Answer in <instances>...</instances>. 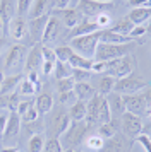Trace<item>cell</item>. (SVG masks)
<instances>
[{
    "label": "cell",
    "mask_w": 151,
    "mask_h": 152,
    "mask_svg": "<svg viewBox=\"0 0 151 152\" xmlns=\"http://www.w3.org/2000/svg\"><path fill=\"white\" fill-rule=\"evenodd\" d=\"M41 56H43V60H47V62H57L55 51L52 48H48V46H41Z\"/></svg>",
    "instance_id": "obj_46"
},
{
    "label": "cell",
    "mask_w": 151,
    "mask_h": 152,
    "mask_svg": "<svg viewBox=\"0 0 151 152\" xmlns=\"http://www.w3.org/2000/svg\"><path fill=\"white\" fill-rule=\"evenodd\" d=\"M86 135V123L84 121H70L69 128L60 135L62 149H76V145L81 144V140Z\"/></svg>",
    "instance_id": "obj_4"
},
{
    "label": "cell",
    "mask_w": 151,
    "mask_h": 152,
    "mask_svg": "<svg viewBox=\"0 0 151 152\" xmlns=\"http://www.w3.org/2000/svg\"><path fill=\"white\" fill-rule=\"evenodd\" d=\"M19 132H21V116L16 111H10V113H9V118H7L5 130H4V138H5V142L16 138L19 135Z\"/></svg>",
    "instance_id": "obj_14"
},
{
    "label": "cell",
    "mask_w": 151,
    "mask_h": 152,
    "mask_svg": "<svg viewBox=\"0 0 151 152\" xmlns=\"http://www.w3.org/2000/svg\"><path fill=\"white\" fill-rule=\"evenodd\" d=\"M21 101H19V92H16L14 91L12 94H9V110L10 111H16V108H17V104H19Z\"/></svg>",
    "instance_id": "obj_47"
},
{
    "label": "cell",
    "mask_w": 151,
    "mask_h": 152,
    "mask_svg": "<svg viewBox=\"0 0 151 152\" xmlns=\"http://www.w3.org/2000/svg\"><path fill=\"white\" fill-rule=\"evenodd\" d=\"M96 2H103V4H112V0H96Z\"/></svg>",
    "instance_id": "obj_58"
},
{
    "label": "cell",
    "mask_w": 151,
    "mask_h": 152,
    "mask_svg": "<svg viewBox=\"0 0 151 152\" xmlns=\"http://www.w3.org/2000/svg\"><path fill=\"white\" fill-rule=\"evenodd\" d=\"M69 118H70V121H84L86 120V103L76 101L74 104H70Z\"/></svg>",
    "instance_id": "obj_26"
},
{
    "label": "cell",
    "mask_w": 151,
    "mask_h": 152,
    "mask_svg": "<svg viewBox=\"0 0 151 152\" xmlns=\"http://www.w3.org/2000/svg\"><path fill=\"white\" fill-rule=\"evenodd\" d=\"M96 31H101L100 26L96 24L95 21H89V19H82L77 26L70 29V34H69V39L72 38H77V36H86V34H91V33H96Z\"/></svg>",
    "instance_id": "obj_16"
},
{
    "label": "cell",
    "mask_w": 151,
    "mask_h": 152,
    "mask_svg": "<svg viewBox=\"0 0 151 152\" xmlns=\"http://www.w3.org/2000/svg\"><path fill=\"white\" fill-rule=\"evenodd\" d=\"M98 38H100V43H110V45H124V43H132L129 36H122L117 34L113 31H98Z\"/></svg>",
    "instance_id": "obj_21"
},
{
    "label": "cell",
    "mask_w": 151,
    "mask_h": 152,
    "mask_svg": "<svg viewBox=\"0 0 151 152\" xmlns=\"http://www.w3.org/2000/svg\"><path fill=\"white\" fill-rule=\"evenodd\" d=\"M112 9H113V4H103V2H96V0H79V4H77V10L82 14V17H96Z\"/></svg>",
    "instance_id": "obj_8"
},
{
    "label": "cell",
    "mask_w": 151,
    "mask_h": 152,
    "mask_svg": "<svg viewBox=\"0 0 151 152\" xmlns=\"http://www.w3.org/2000/svg\"><path fill=\"white\" fill-rule=\"evenodd\" d=\"M38 116H40V113H38V110H36V106H34V103L27 108V111L22 115V120L26 121V123H33V121H36L38 120Z\"/></svg>",
    "instance_id": "obj_38"
},
{
    "label": "cell",
    "mask_w": 151,
    "mask_h": 152,
    "mask_svg": "<svg viewBox=\"0 0 151 152\" xmlns=\"http://www.w3.org/2000/svg\"><path fill=\"white\" fill-rule=\"evenodd\" d=\"M91 72H95V74H101V72H105V62H95V60H93Z\"/></svg>",
    "instance_id": "obj_53"
},
{
    "label": "cell",
    "mask_w": 151,
    "mask_h": 152,
    "mask_svg": "<svg viewBox=\"0 0 151 152\" xmlns=\"http://www.w3.org/2000/svg\"><path fill=\"white\" fill-rule=\"evenodd\" d=\"M7 29H9V33H10V36L14 39H22L27 33V22L24 17L14 15L10 19V22H9V26H7Z\"/></svg>",
    "instance_id": "obj_17"
},
{
    "label": "cell",
    "mask_w": 151,
    "mask_h": 152,
    "mask_svg": "<svg viewBox=\"0 0 151 152\" xmlns=\"http://www.w3.org/2000/svg\"><path fill=\"white\" fill-rule=\"evenodd\" d=\"M43 63V56H41V46H33L26 53V60H24V70L26 72H38V69Z\"/></svg>",
    "instance_id": "obj_12"
},
{
    "label": "cell",
    "mask_w": 151,
    "mask_h": 152,
    "mask_svg": "<svg viewBox=\"0 0 151 152\" xmlns=\"http://www.w3.org/2000/svg\"><path fill=\"white\" fill-rule=\"evenodd\" d=\"M103 140L100 135H93V137H89L88 138V147L89 149H96V151H100L101 149V145H103Z\"/></svg>",
    "instance_id": "obj_43"
},
{
    "label": "cell",
    "mask_w": 151,
    "mask_h": 152,
    "mask_svg": "<svg viewBox=\"0 0 151 152\" xmlns=\"http://www.w3.org/2000/svg\"><path fill=\"white\" fill-rule=\"evenodd\" d=\"M72 89H74V80L70 77L57 80V91L58 92H69V91H72Z\"/></svg>",
    "instance_id": "obj_37"
},
{
    "label": "cell",
    "mask_w": 151,
    "mask_h": 152,
    "mask_svg": "<svg viewBox=\"0 0 151 152\" xmlns=\"http://www.w3.org/2000/svg\"><path fill=\"white\" fill-rule=\"evenodd\" d=\"M31 4H33V0H17V7H16L17 15H19V17H26L27 10L31 7Z\"/></svg>",
    "instance_id": "obj_39"
},
{
    "label": "cell",
    "mask_w": 151,
    "mask_h": 152,
    "mask_svg": "<svg viewBox=\"0 0 151 152\" xmlns=\"http://www.w3.org/2000/svg\"><path fill=\"white\" fill-rule=\"evenodd\" d=\"M107 103H108L110 113L112 115H122L124 111V103H122V96L117 94V92H110L107 94Z\"/></svg>",
    "instance_id": "obj_24"
},
{
    "label": "cell",
    "mask_w": 151,
    "mask_h": 152,
    "mask_svg": "<svg viewBox=\"0 0 151 152\" xmlns=\"http://www.w3.org/2000/svg\"><path fill=\"white\" fill-rule=\"evenodd\" d=\"M26 46L24 45H12L5 58V69L7 72L19 74L21 69H24V60H26Z\"/></svg>",
    "instance_id": "obj_7"
},
{
    "label": "cell",
    "mask_w": 151,
    "mask_h": 152,
    "mask_svg": "<svg viewBox=\"0 0 151 152\" xmlns=\"http://www.w3.org/2000/svg\"><path fill=\"white\" fill-rule=\"evenodd\" d=\"M53 67H55V62H47V60H43V63H41V72H43L45 75H48V74L53 72Z\"/></svg>",
    "instance_id": "obj_51"
},
{
    "label": "cell",
    "mask_w": 151,
    "mask_h": 152,
    "mask_svg": "<svg viewBox=\"0 0 151 152\" xmlns=\"http://www.w3.org/2000/svg\"><path fill=\"white\" fill-rule=\"evenodd\" d=\"M55 58L58 60V62H67L69 56L72 55V48L69 46V45H62L58 48H55Z\"/></svg>",
    "instance_id": "obj_35"
},
{
    "label": "cell",
    "mask_w": 151,
    "mask_h": 152,
    "mask_svg": "<svg viewBox=\"0 0 151 152\" xmlns=\"http://www.w3.org/2000/svg\"><path fill=\"white\" fill-rule=\"evenodd\" d=\"M91 77V70H82V69H72L70 79L74 82H88Z\"/></svg>",
    "instance_id": "obj_36"
},
{
    "label": "cell",
    "mask_w": 151,
    "mask_h": 152,
    "mask_svg": "<svg viewBox=\"0 0 151 152\" xmlns=\"http://www.w3.org/2000/svg\"><path fill=\"white\" fill-rule=\"evenodd\" d=\"M70 2H72V0H52V4H53V9H55V10L69 9V5H70Z\"/></svg>",
    "instance_id": "obj_50"
},
{
    "label": "cell",
    "mask_w": 151,
    "mask_h": 152,
    "mask_svg": "<svg viewBox=\"0 0 151 152\" xmlns=\"http://www.w3.org/2000/svg\"><path fill=\"white\" fill-rule=\"evenodd\" d=\"M129 5L132 9L137 7H150V0H129Z\"/></svg>",
    "instance_id": "obj_52"
},
{
    "label": "cell",
    "mask_w": 151,
    "mask_h": 152,
    "mask_svg": "<svg viewBox=\"0 0 151 152\" xmlns=\"http://www.w3.org/2000/svg\"><path fill=\"white\" fill-rule=\"evenodd\" d=\"M53 74H55V79L57 80H60V79H67L70 77L72 74V69H70V65L67 62H55V67H53Z\"/></svg>",
    "instance_id": "obj_30"
},
{
    "label": "cell",
    "mask_w": 151,
    "mask_h": 152,
    "mask_svg": "<svg viewBox=\"0 0 151 152\" xmlns=\"http://www.w3.org/2000/svg\"><path fill=\"white\" fill-rule=\"evenodd\" d=\"M47 21H48V15L36 17V19H29V22H27V33H29V36H31V39L34 43L41 41V36H43Z\"/></svg>",
    "instance_id": "obj_13"
},
{
    "label": "cell",
    "mask_w": 151,
    "mask_h": 152,
    "mask_svg": "<svg viewBox=\"0 0 151 152\" xmlns=\"http://www.w3.org/2000/svg\"><path fill=\"white\" fill-rule=\"evenodd\" d=\"M136 140L139 142V144L143 145L144 149H146V152H151V138L150 135H144V133H139L136 137Z\"/></svg>",
    "instance_id": "obj_45"
},
{
    "label": "cell",
    "mask_w": 151,
    "mask_h": 152,
    "mask_svg": "<svg viewBox=\"0 0 151 152\" xmlns=\"http://www.w3.org/2000/svg\"><path fill=\"white\" fill-rule=\"evenodd\" d=\"M27 80L33 84H38V72H27Z\"/></svg>",
    "instance_id": "obj_55"
},
{
    "label": "cell",
    "mask_w": 151,
    "mask_h": 152,
    "mask_svg": "<svg viewBox=\"0 0 151 152\" xmlns=\"http://www.w3.org/2000/svg\"><path fill=\"white\" fill-rule=\"evenodd\" d=\"M34 106H36L40 115H47L48 111H52V108H53V97L50 94H47V92L40 94L36 97V101H34Z\"/></svg>",
    "instance_id": "obj_25"
},
{
    "label": "cell",
    "mask_w": 151,
    "mask_h": 152,
    "mask_svg": "<svg viewBox=\"0 0 151 152\" xmlns=\"http://www.w3.org/2000/svg\"><path fill=\"white\" fill-rule=\"evenodd\" d=\"M2 80H4V74H2V70H0V86H2Z\"/></svg>",
    "instance_id": "obj_59"
},
{
    "label": "cell",
    "mask_w": 151,
    "mask_h": 152,
    "mask_svg": "<svg viewBox=\"0 0 151 152\" xmlns=\"http://www.w3.org/2000/svg\"><path fill=\"white\" fill-rule=\"evenodd\" d=\"M67 63L70 65V69H82V70H91V65H93V60H88L84 56L77 55L72 51V55L69 56Z\"/></svg>",
    "instance_id": "obj_28"
},
{
    "label": "cell",
    "mask_w": 151,
    "mask_h": 152,
    "mask_svg": "<svg viewBox=\"0 0 151 152\" xmlns=\"http://www.w3.org/2000/svg\"><path fill=\"white\" fill-rule=\"evenodd\" d=\"M38 89V84H33V82H29V80H22L21 82V94H24V96H31V94H34V91Z\"/></svg>",
    "instance_id": "obj_40"
},
{
    "label": "cell",
    "mask_w": 151,
    "mask_h": 152,
    "mask_svg": "<svg viewBox=\"0 0 151 152\" xmlns=\"http://www.w3.org/2000/svg\"><path fill=\"white\" fill-rule=\"evenodd\" d=\"M2 152H19V151H17V147H5V149H2Z\"/></svg>",
    "instance_id": "obj_56"
},
{
    "label": "cell",
    "mask_w": 151,
    "mask_h": 152,
    "mask_svg": "<svg viewBox=\"0 0 151 152\" xmlns=\"http://www.w3.org/2000/svg\"><path fill=\"white\" fill-rule=\"evenodd\" d=\"M4 45H5V39H4V38H0V51H2V48H4Z\"/></svg>",
    "instance_id": "obj_57"
},
{
    "label": "cell",
    "mask_w": 151,
    "mask_h": 152,
    "mask_svg": "<svg viewBox=\"0 0 151 152\" xmlns=\"http://www.w3.org/2000/svg\"><path fill=\"white\" fill-rule=\"evenodd\" d=\"M115 125L108 121V123H101L100 125V132H98V135L103 138V140H108V138L115 137Z\"/></svg>",
    "instance_id": "obj_33"
},
{
    "label": "cell",
    "mask_w": 151,
    "mask_h": 152,
    "mask_svg": "<svg viewBox=\"0 0 151 152\" xmlns=\"http://www.w3.org/2000/svg\"><path fill=\"white\" fill-rule=\"evenodd\" d=\"M132 48V43H124V45H110V43H98L95 50V62H108L113 58H120L129 53Z\"/></svg>",
    "instance_id": "obj_2"
},
{
    "label": "cell",
    "mask_w": 151,
    "mask_h": 152,
    "mask_svg": "<svg viewBox=\"0 0 151 152\" xmlns=\"http://www.w3.org/2000/svg\"><path fill=\"white\" fill-rule=\"evenodd\" d=\"M52 15H55L60 22H64V26L67 29H72L82 21V14L77 9H62V10H53Z\"/></svg>",
    "instance_id": "obj_10"
},
{
    "label": "cell",
    "mask_w": 151,
    "mask_h": 152,
    "mask_svg": "<svg viewBox=\"0 0 151 152\" xmlns=\"http://www.w3.org/2000/svg\"><path fill=\"white\" fill-rule=\"evenodd\" d=\"M146 87H148V84L144 82L143 79L134 75H125L115 80V86H113L112 92H117L120 96H127V94H136L137 91H143Z\"/></svg>",
    "instance_id": "obj_5"
},
{
    "label": "cell",
    "mask_w": 151,
    "mask_h": 152,
    "mask_svg": "<svg viewBox=\"0 0 151 152\" xmlns=\"http://www.w3.org/2000/svg\"><path fill=\"white\" fill-rule=\"evenodd\" d=\"M105 72L107 75L110 77H125V75H130L132 72V58L129 55L125 56H120V58H113V60H108L105 62Z\"/></svg>",
    "instance_id": "obj_6"
},
{
    "label": "cell",
    "mask_w": 151,
    "mask_h": 152,
    "mask_svg": "<svg viewBox=\"0 0 151 152\" xmlns=\"http://www.w3.org/2000/svg\"><path fill=\"white\" fill-rule=\"evenodd\" d=\"M113 86H115V79L110 75H103L100 79V82H98V94H101V96H107L110 94L112 91H113Z\"/></svg>",
    "instance_id": "obj_29"
},
{
    "label": "cell",
    "mask_w": 151,
    "mask_h": 152,
    "mask_svg": "<svg viewBox=\"0 0 151 152\" xmlns=\"http://www.w3.org/2000/svg\"><path fill=\"white\" fill-rule=\"evenodd\" d=\"M52 125H53V132H55L53 138H58L62 133L69 128V125H70V118H69L67 113H64L62 110H58V111H55L53 118H52Z\"/></svg>",
    "instance_id": "obj_18"
},
{
    "label": "cell",
    "mask_w": 151,
    "mask_h": 152,
    "mask_svg": "<svg viewBox=\"0 0 151 152\" xmlns=\"http://www.w3.org/2000/svg\"><path fill=\"white\" fill-rule=\"evenodd\" d=\"M146 31H148V26H143V24H141V26H134V28H132V31L129 33V38H130V39L141 38Z\"/></svg>",
    "instance_id": "obj_44"
},
{
    "label": "cell",
    "mask_w": 151,
    "mask_h": 152,
    "mask_svg": "<svg viewBox=\"0 0 151 152\" xmlns=\"http://www.w3.org/2000/svg\"><path fill=\"white\" fill-rule=\"evenodd\" d=\"M52 0H33L31 7L27 10V17L29 19H36V17H43V15H48L52 12Z\"/></svg>",
    "instance_id": "obj_15"
},
{
    "label": "cell",
    "mask_w": 151,
    "mask_h": 152,
    "mask_svg": "<svg viewBox=\"0 0 151 152\" xmlns=\"http://www.w3.org/2000/svg\"><path fill=\"white\" fill-rule=\"evenodd\" d=\"M120 140L115 137L108 138V140H105L101 145V149H100V152H120Z\"/></svg>",
    "instance_id": "obj_34"
},
{
    "label": "cell",
    "mask_w": 151,
    "mask_h": 152,
    "mask_svg": "<svg viewBox=\"0 0 151 152\" xmlns=\"http://www.w3.org/2000/svg\"><path fill=\"white\" fill-rule=\"evenodd\" d=\"M74 96L77 101H82V103H88L91 97L96 94V91L93 86H89V82H74Z\"/></svg>",
    "instance_id": "obj_19"
},
{
    "label": "cell",
    "mask_w": 151,
    "mask_h": 152,
    "mask_svg": "<svg viewBox=\"0 0 151 152\" xmlns=\"http://www.w3.org/2000/svg\"><path fill=\"white\" fill-rule=\"evenodd\" d=\"M58 99H60L62 104H74L77 101L72 91H69V92H58Z\"/></svg>",
    "instance_id": "obj_42"
},
{
    "label": "cell",
    "mask_w": 151,
    "mask_h": 152,
    "mask_svg": "<svg viewBox=\"0 0 151 152\" xmlns=\"http://www.w3.org/2000/svg\"><path fill=\"white\" fill-rule=\"evenodd\" d=\"M143 123H141V116H136L132 113L124 111L122 113V132L130 138H136L141 133Z\"/></svg>",
    "instance_id": "obj_9"
},
{
    "label": "cell",
    "mask_w": 151,
    "mask_h": 152,
    "mask_svg": "<svg viewBox=\"0 0 151 152\" xmlns=\"http://www.w3.org/2000/svg\"><path fill=\"white\" fill-rule=\"evenodd\" d=\"M132 28H134V24H130L127 19H124V21L117 22L113 28H110V31H113V33H117V34H122V36H129V33L132 31Z\"/></svg>",
    "instance_id": "obj_32"
},
{
    "label": "cell",
    "mask_w": 151,
    "mask_h": 152,
    "mask_svg": "<svg viewBox=\"0 0 151 152\" xmlns=\"http://www.w3.org/2000/svg\"><path fill=\"white\" fill-rule=\"evenodd\" d=\"M96 121H98L100 125L112 121V113H110L108 103H107V97H105V96H101V99H100V104H98V111H96Z\"/></svg>",
    "instance_id": "obj_27"
},
{
    "label": "cell",
    "mask_w": 151,
    "mask_h": 152,
    "mask_svg": "<svg viewBox=\"0 0 151 152\" xmlns=\"http://www.w3.org/2000/svg\"><path fill=\"white\" fill-rule=\"evenodd\" d=\"M7 118H9V115H0V133H4V130H5Z\"/></svg>",
    "instance_id": "obj_54"
},
{
    "label": "cell",
    "mask_w": 151,
    "mask_h": 152,
    "mask_svg": "<svg viewBox=\"0 0 151 152\" xmlns=\"http://www.w3.org/2000/svg\"><path fill=\"white\" fill-rule=\"evenodd\" d=\"M27 149H29V152H43V149H45V138H43V135H40V133L33 135L29 138Z\"/></svg>",
    "instance_id": "obj_31"
},
{
    "label": "cell",
    "mask_w": 151,
    "mask_h": 152,
    "mask_svg": "<svg viewBox=\"0 0 151 152\" xmlns=\"http://www.w3.org/2000/svg\"><path fill=\"white\" fill-rule=\"evenodd\" d=\"M16 14V5H14V0H0V21L4 24V28L7 31V26L10 19Z\"/></svg>",
    "instance_id": "obj_23"
},
{
    "label": "cell",
    "mask_w": 151,
    "mask_h": 152,
    "mask_svg": "<svg viewBox=\"0 0 151 152\" xmlns=\"http://www.w3.org/2000/svg\"><path fill=\"white\" fill-rule=\"evenodd\" d=\"M150 15H151V10L150 7H137V9H132L127 15V21L134 26H141L144 22L150 21Z\"/></svg>",
    "instance_id": "obj_22"
},
{
    "label": "cell",
    "mask_w": 151,
    "mask_h": 152,
    "mask_svg": "<svg viewBox=\"0 0 151 152\" xmlns=\"http://www.w3.org/2000/svg\"><path fill=\"white\" fill-rule=\"evenodd\" d=\"M96 24L100 26V29L101 28H105V26H108L110 22H112V19H110V15H108V12H105V14H100V15H96Z\"/></svg>",
    "instance_id": "obj_48"
},
{
    "label": "cell",
    "mask_w": 151,
    "mask_h": 152,
    "mask_svg": "<svg viewBox=\"0 0 151 152\" xmlns=\"http://www.w3.org/2000/svg\"><path fill=\"white\" fill-rule=\"evenodd\" d=\"M65 152H77L76 149H65Z\"/></svg>",
    "instance_id": "obj_60"
},
{
    "label": "cell",
    "mask_w": 151,
    "mask_h": 152,
    "mask_svg": "<svg viewBox=\"0 0 151 152\" xmlns=\"http://www.w3.org/2000/svg\"><path fill=\"white\" fill-rule=\"evenodd\" d=\"M98 43H100V38H98V31H96V33H91V34H86V36L72 38L70 43H69V46L72 48L74 53L84 56V58H88V60H93Z\"/></svg>",
    "instance_id": "obj_1"
},
{
    "label": "cell",
    "mask_w": 151,
    "mask_h": 152,
    "mask_svg": "<svg viewBox=\"0 0 151 152\" xmlns=\"http://www.w3.org/2000/svg\"><path fill=\"white\" fill-rule=\"evenodd\" d=\"M22 82V74H10V75L4 77L2 86H0V96H5V94H12L16 87Z\"/></svg>",
    "instance_id": "obj_20"
},
{
    "label": "cell",
    "mask_w": 151,
    "mask_h": 152,
    "mask_svg": "<svg viewBox=\"0 0 151 152\" xmlns=\"http://www.w3.org/2000/svg\"><path fill=\"white\" fill-rule=\"evenodd\" d=\"M33 103H34V101H21V103L17 104V108H16V113H17L19 116H22V115L27 111V108H29Z\"/></svg>",
    "instance_id": "obj_49"
},
{
    "label": "cell",
    "mask_w": 151,
    "mask_h": 152,
    "mask_svg": "<svg viewBox=\"0 0 151 152\" xmlns=\"http://www.w3.org/2000/svg\"><path fill=\"white\" fill-rule=\"evenodd\" d=\"M62 29V22L55 17V15H48L47 26H45V31H43V36H41V41L43 43H52L57 39V36L60 34Z\"/></svg>",
    "instance_id": "obj_11"
},
{
    "label": "cell",
    "mask_w": 151,
    "mask_h": 152,
    "mask_svg": "<svg viewBox=\"0 0 151 152\" xmlns=\"http://www.w3.org/2000/svg\"><path fill=\"white\" fill-rule=\"evenodd\" d=\"M122 103H124V110L127 113L141 116L146 111V115H150V89L146 87L144 94H127V96H122Z\"/></svg>",
    "instance_id": "obj_3"
},
{
    "label": "cell",
    "mask_w": 151,
    "mask_h": 152,
    "mask_svg": "<svg viewBox=\"0 0 151 152\" xmlns=\"http://www.w3.org/2000/svg\"><path fill=\"white\" fill-rule=\"evenodd\" d=\"M43 151L45 152H64V149H62L58 138H50L47 144H45V149Z\"/></svg>",
    "instance_id": "obj_41"
}]
</instances>
